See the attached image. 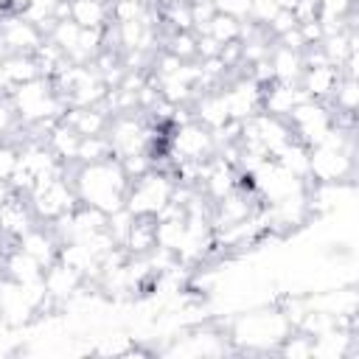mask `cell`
Returning a JSON list of instances; mask_svg holds the SVG:
<instances>
[{"instance_id":"6da1fadb","label":"cell","mask_w":359,"mask_h":359,"mask_svg":"<svg viewBox=\"0 0 359 359\" xmlns=\"http://www.w3.org/2000/svg\"><path fill=\"white\" fill-rule=\"evenodd\" d=\"M70 180H73L79 202L93 205V208H98L104 213H112V210L123 208L129 177L123 174V168H121V163L115 157L101 160V163L76 165Z\"/></svg>"},{"instance_id":"7a4b0ae2","label":"cell","mask_w":359,"mask_h":359,"mask_svg":"<svg viewBox=\"0 0 359 359\" xmlns=\"http://www.w3.org/2000/svg\"><path fill=\"white\" fill-rule=\"evenodd\" d=\"M294 325L286 320V314L280 309H258V311H247L241 317L233 320L227 339L238 348V351H269L275 353V348L280 345V339L292 331Z\"/></svg>"},{"instance_id":"3957f363","label":"cell","mask_w":359,"mask_h":359,"mask_svg":"<svg viewBox=\"0 0 359 359\" xmlns=\"http://www.w3.org/2000/svg\"><path fill=\"white\" fill-rule=\"evenodd\" d=\"M171 194H174V174L151 168V171L129 180L123 208L135 216H157L163 210V205L171 199Z\"/></svg>"},{"instance_id":"277c9868","label":"cell","mask_w":359,"mask_h":359,"mask_svg":"<svg viewBox=\"0 0 359 359\" xmlns=\"http://www.w3.org/2000/svg\"><path fill=\"white\" fill-rule=\"evenodd\" d=\"M168 140H165V151L171 157V163H205L216 154L213 146V135L208 126L188 121L180 126H168Z\"/></svg>"},{"instance_id":"5b68a950","label":"cell","mask_w":359,"mask_h":359,"mask_svg":"<svg viewBox=\"0 0 359 359\" xmlns=\"http://www.w3.org/2000/svg\"><path fill=\"white\" fill-rule=\"evenodd\" d=\"M286 123L292 129V137L311 149V146H320L328 137V132L334 126V112H331L328 104L306 98V101L292 107Z\"/></svg>"},{"instance_id":"8992f818","label":"cell","mask_w":359,"mask_h":359,"mask_svg":"<svg viewBox=\"0 0 359 359\" xmlns=\"http://www.w3.org/2000/svg\"><path fill=\"white\" fill-rule=\"evenodd\" d=\"M222 101L227 107V115L230 121H247L252 118L255 112H261V93H264V84H258L252 76L247 73H238L233 79H227L222 87Z\"/></svg>"},{"instance_id":"52a82bcc","label":"cell","mask_w":359,"mask_h":359,"mask_svg":"<svg viewBox=\"0 0 359 359\" xmlns=\"http://www.w3.org/2000/svg\"><path fill=\"white\" fill-rule=\"evenodd\" d=\"M0 42L6 45L8 53H34L45 42V34L22 14L11 11L0 17Z\"/></svg>"},{"instance_id":"ba28073f","label":"cell","mask_w":359,"mask_h":359,"mask_svg":"<svg viewBox=\"0 0 359 359\" xmlns=\"http://www.w3.org/2000/svg\"><path fill=\"white\" fill-rule=\"evenodd\" d=\"M42 283H45L48 297L62 309V306H65V303L84 286V278H81L73 266H67V264H62V261L56 258L53 264L45 266V272H42Z\"/></svg>"},{"instance_id":"9c48e42d","label":"cell","mask_w":359,"mask_h":359,"mask_svg":"<svg viewBox=\"0 0 359 359\" xmlns=\"http://www.w3.org/2000/svg\"><path fill=\"white\" fill-rule=\"evenodd\" d=\"M339 67L331 65V62H323V65H311V67H303L300 73V90L311 98V101H323L328 104V98L334 95V87L339 81Z\"/></svg>"},{"instance_id":"30bf717a","label":"cell","mask_w":359,"mask_h":359,"mask_svg":"<svg viewBox=\"0 0 359 359\" xmlns=\"http://www.w3.org/2000/svg\"><path fill=\"white\" fill-rule=\"evenodd\" d=\"M309 95L300 90V84H283V81H269L264 84V93H261V112H269L275 118H289L292 107L306 101Z\"/></svg>"},{"instance_id":"8fae6325","label":"cell","mask_w":359,"mask_h":359,"mask_svg":"<svg viewBox=\"0 0 359 359\" xmlns=\"http://www.w3.org/2000/svg\"><path fill=\"white\" fill-rule=\"evenodd\" d=\"M17 247L22 250V252H28L31 258H36L42 266H48V264H53L56 261V252H59V238L48 230V224H34L28 233H22L20 238H17Z\"/></svg>"},{"instance_id":"7c38bea8","label":"cell","mask_w":359,"mask_h":359,"mask_svg":"<svg viewBox=\"0 0 359 359\" xmlns=\"http://www.w3.org/2000/svg\"><path fill=\"white\" fill-rule=\"evenodd\" d=\"M269 67H272V79L283 81V84H297L300 73H303V50H292L286 45H278L272 39V50H269Z\"/></svg>"},{"instance_id":"4fadbf2b","label":"cell","mask_w":359,"mask_h":359,"mask_svg":"<svg viewBox=\"0 0 359 359\" xmlns=\"http://www.w3.org/2000/svg\"><path fill=\"white\" fill-rule=\"evenodd\" d=\"M62 121L67 126H73L81 137H90V135H104L107 132L109 112L104 107H67Z\"/></svg>"},{"instance_id":"5bb4252c","label":"cell","mask_w":359,"mask_h":359,"mask_svg":"<svg viewBox=\"0 0 359 359\" xmlns=\"http://www.w3.org/2000/svg\"><path fill=\"white\" fill-rule=\"evenodd\" d=\"M70 20L81 28H107L109 0H70Z\"/></svg>"},{"instance_id":"9a60e30c","label":"cell","mask_w":359,"mask_h":359,"mask_svg":"<svg viewBox=\"0 0 359 359\" xmlns=\"http://www.w3.org/2000/svg\"><path fill=\"white\" fill-rule=\"evenodd\" d=\"M79 140H81V135H79L73 126H67L65 121L53 123V126H50V132H48V137H45V143L50 146V151H53L62 163H67V165H76Z\"/></svg>"},{"instance_id":"2e32d148","label":"cell","mask_w":359,"mask_h":359,"mask_svg":"<svg viewBox=\"0 0 359 359\" xmlns=\"http://www.w3.org/2000/svg\"><path fill=\"white\" fill-rule=\"evenodd\" d=\"M45 272V266L31 258L28 252H22L17 244L6 252V275L14 280V283H31V280H39Z\"/></svg>"},{"instance_id":"e0dca14e","label":"cell","mask_w":359,"mask_h":359,"mask_svg":"<svg viewBox=\"0 0 359 359\" xmlns=\"http://www.w3.org/2000/svg\"><path fill=\"white\" fill-rule=\"evenodd\" d=\"M272 160L280 165V168H286L289 174H294V177H300V180H309V146H303L300 140H286L275 154H272Z\"/></svg>"},{"instance_id":"ac0fdd59","label":"cell","mask_w":359,"mask_h":359,"mask_svg":"<svg viewBox=\"0 0 359 359\" xmlns=\"http://www.w3.org/2000/svg\"><path fill=\"white\" fill-rule=\"evenodd\" d=\"M157 247V236H154V216H137L126 241H123V250L129 255H149L151 250Z\"/></svg>"},{"instance_id":"d6986e66","label":"cell","mask_w":359,"mask_h":359,"mask_svg":"<svg viewBox=\"0 0 359 359\" xmlns=\"http://www.w3.org/2000/svg\"><path fill=\"white\" fill-rule=\"evenodd\" d=\"M0 70H3V76L11 81V87L25 84V81L42 76V73H39V65H36V59H34V53H8V56L3 59V65H0Z\"/></svg>"},{"instance_id":"ffe728a7","label":"cell","mask_w":359,"mask_h":359,"mask_svg":"<svg viewBox=\"0 0 359 359\" xmlns=\"http://www.w3.org/2000/svg\"><path fill=\"white\" fill-rule=\"evenodd\" d=\"M328 107L337 115H356V107H359V81L351 79V76H339V81L334 87V95L328 98Z\"/></svg>"},{"instance_id":"44dd1931","label":"cell","mask_w":359,"mask_h":359,"mask_svg":"<svg viewBox=\"0 0 359 359\" xmlns=\"http://www.w3.org/2000/svg\"><path fill=\"white\" fill-rule=\"evenodd\" d=\"M112 157V146L107 140V135H90L79 140V151H76V165H87V163H101Z\"/></svg>"},{"instance_id":"7402d4cb","label":"cell","mask_w":359,"mask_h":359,"mask_svg":"<svg viewBox=\"0 0 359 359\" xmlns=\"http://www.w3.org/2000/svg\"><path fill=\"white\" fill-rule=\"evenodd\" d=\"M79 36H81V25H76L70 17H67V20H56L53 28H50V34H48V39H50L56 48H62V53H65L67 59L73 56V50H76V45H79Z\"/></svg>"},{"instance_id":"603a6c76","label":"cell","mask_w":359,"mask_h":359,"mask_svg":"<svg viewBox=\"0 0 359 359\" xmlns=\"http://www.w3.org/2000/svg\"><path fill=\"white\" fill-rule=\"evenodd\" d=\"M163 50L174 53L182 62L196 59V34L194 31H168L163 36Z\"/></svg>"},{"instance_id":"cb8c5ba5","label":"cell","mask_w":359,"mask_h":359,"mask_svg":"<svg viewBox=\"0 0 359 359\" xmlns=\"http://www.w3.org/2000/svg\"><path fill=\"white\" fill-rule=\"evenodd\" d=\"M202 34V31H199ZM205 34H210L219 45H227V42H238L241 39V22L238 20H233V17H227V14H213V20L208 22V28H205Z\"/></svg>"},{"instance_id":"d4e9b609","label":"cell","mask_w":359,"mask_h":359,"mask_svg":"<svg viewBox=\"0 0 359 359\" xmlns=\"http://www.w3.org/2000/svg\"><path fill=\"white\" fill-rule=\"evenodd\" d=\"M278 11H280V6L275 0H250V22L258 28H266Z\"/></svg>"},{"instance_id":"484cf974","label":"cell","mask_w":359,"mask_h":359,"mask_svg":"<svg viewBox=\"0 0 359 359\" xmlns=\"http://www.w3.org/2000/svg\"><path fill=\"white\" fill-rule=\"evenodd\" d=\"M292 28H297V17H294V11H289V8H280L272 20H269V25L264 28L272 39L275 36H280V34H286V31H292Z\"/></svg>"},{"instance_id":"4316f807","label":"cell","mask_w":359,"mask_h":359,"mask_svg":"<svg viewBox=\"0 0 359 359\" xmlns=\"http://www.w3.org/2000/svg\"><path fill=\"white\" fill-rule=\"evenodd\" d=\"M213 6H216L219 14H227L238 22L250 20V0H213Z\"/></svg>"},{"instance_id":"83f0119b","label":"cell","mask_w":359,"mask_h":359,"mask_svg":"<svg viewBox=\"0 0 359 359\" xmlns=\"http://www.w3.org/2000/svg\"><path fill=\"white\" fill-rule=\"evenodd\" d=\"M20 121H17V112L11 107L8 98H0V140H8L11 132H17Z\"/></svg>"},{"instance_id":"f1b7e54d","label":"cell","mask_w":359,"mask_h":359,"mask_svg":"<svg viewBox=\"0 0 359 359\" xmlns=\"http://www.w3.org/2000/svg\"><path fill=\"white\" fill-rule=\"evenodd\" d=\"M17 157H20V149L14 143H6L0 140V180H8L17 168Z\"/></svg>"},{"instance_id":"f546056e","label":"cell","mask_w":359,"mask_h":359,"mask_svg":"<svg viewBox=\"0 0 359 359\" xmlns=\"http://www.w3.org/2000/svg\"><path fill=\"white\" fill-rule=\"evenodd\" d=\"M6 56H8V50H6V45L0 42V65H3V59H6Z\"/></svg>"},{"instance_id":"4dcf8cb0","label":"cell","mask_w":359,"mask_h":359,"mask_svg":"<svg viewBox=\"0 0 359 359\" xmlns=\"http://www.w3.org/2000/svg\"><path fill=\"white\" fill-rule=\"evenodd\" d=\"M0 208H3V202H0Z\"/></svg>"}]
</instances>
